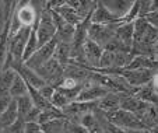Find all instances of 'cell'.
<instances>
[{
	"label": "cell",
	"mask_w": 158,
	"mask_h": 133,
	"mask_svg": "<svg viewBox=\"0 0 158 133\" xmlns=\"http://www.w3.org/2000/svg\"><path fill=\"white\" fill-rule=\"evenodd\" d=\"M53 58L59 66H62L63 69L66 66H69L70 59H72V49H70V44H64V42H57L56 48L53 52Z\"/></svg>",
	"instance_id": "cell-14"
},
{
	"label": "cell",
	"mask_w": 158,
	"mask_h": 133,
	"mask_svg": "<svg viewBox=\"0 0 158 133\" xmlns=\"http://www.w3.org/2000/svg\"><path fill=\"white\" fill-rule=\"evenodd\" d=\"M80 125L83 127H85L87 130H93V129H95L97 126H99L98 121H97V118L93 115V112L84 114V115L81 116V123Z\"/></svg>",
	"instance_id": "cell-23"
},
{
	"label": "cell",
	"mask_w": 158,
	"mask_h": 133,
	"mask_svg": "<svg viewBox=\"0 0 158 133\" xmlns=\"http://www.w3.org/2000/svg\"><path fill=\"white\" fill-rule=\"evenodd\" d=\"M17 119H18L17 104H15V100H11L10 104L7 105V108L3 111V114L0 115V127L6 129V127L11 126Z\"/></svg>",
	"instance_id": "cell-16"
},
{
	"label": "cell",
	"mask_w": 158,
	"mask_h": 133,
	"mask_svg": "<svg viewBox=\"0 0 158 133\" xmlns=\"http://www.w3.org/2000/svg\"><path fill=\"white\" fill-rule=\"evenodd\" d=\"M39 126H41L42 133H62L66 129V121L64 119H56V121L42 123Z\"/></svg>",
	"instance_id": "cell-21"
},
{
	"label": "cell",
	"mask_w": 158,
	"mask_h": 133,
	"mask_svg": "<svg viewBox=\"0 0 158 133\" xmlns=\"http://www.w3.org/2000/svg\"><path fill=\"white\" fill-rule=\"evenodd\" d=\"M127 133H150V130H127Z\"/></svg>",
	"instance_id": "cell-28"
},
{
	"label": "cell",
	"mask_w": 158,
	"mask_h": 133,
	"mask_svg": "<svg viewBox=\"0 0 158 133\" xmlns=\"http://www.w3.org/2000/svg\"><path fill=\"white\" fill-rule=\"evenodd\" d=\"M115 38L119 42H122L129 49L131 48V41H133V23L127 24H118L115 28Z\"/></svg>",
	"instance_id": "cell-12"
},
{
	"label": "cell",
	"mask_w": 158,
	"mask_h": 133,
	"mask_svg": "<svg viewBox=\"0 0 158 133\" xmlns=\"http://www.w3.org/2000/svg\"><path fill=\"white\" fill-rule=\"evenodd\" d=\"M24 133H41V126L36 122H27L24 127Z\"/></svg>",
	"instance_id": "cell-25"
},
{
	"label": "cell",
	"mask_w": 158,
	"mask_h": 133,
	"mask_svg": "<svg viewBox=\"0 0 158 133\" xmlns=\"http://www.w3.org/2000/svg\"><path fill=\"white\" fill-rule=\"evenodd\" d=\"M15 74L17 73L13 69H7V70L0 71V94H9L10 86H11Z\"/></svg>",
	"instance_id": "cell-20"
},
{
	"label": "cell",
	"mask_w": 158,
	"mask_h": 133,
	"mask_svg": "<svg viewBox=\"0 0 158 133\" xmlns=\"http://www.w3.org/2000/svg\"><path fill=\"white\" fill-rule=\"evenodd\" d=\"M102 3L106 7L108 11L119 21L120 18L129 11V9L131 7L133 2H126V0H123V2H116V0H112V2H102Z\"/></svg>",
	"instance_id": "cell-13"
},
{
	"label": "cell",
	"mask_w": 158,
	"mask_h": 133,
	"mask_svg": "<svg viewBox=\"0 0 158 133\" xmlns=\"http://www.w3.org/2000/svg\"><path fill=\"white\" fill-rule=\"evenodd\" d=\"M28 94V88H27V84L21 76L15 74L14 80H13L11 86H10V90H9V95L13 98V100H17V98L23 97V95Z\"/></svg>",
	"instance_id": "cell-17"
},
{
	"label": "cell",
	"mask_w": 158,
	"mask_h": 133,
	"mask_svg": "<svg viewBox=\"0 0 158 133\" xmlns=\"http://www.w3.org/2000/svg\"><path fill=\"white\" fill-rule=\"evenodd\" d=\"M56 34V28H55L53 20H52V13L51 9L45 7L38 14V20H36V44L38 48L44 46L45 44H48L49 41L55 38Z\"/></svg>",
	"instance_id": "cell-1"
},
{
	"label": "cell",
	"mask_w": 158,
	"mask_h": 133,
	"mask_svg": "<svg viewBox=\"0 0 158 133\" xmlns=\"http://www.w3.org/2000/svg\"><path fill=\"white\" fill-rule=\"evenodd\" d=\"M17 4L18 7L14 9V11H13L14 20L20 24V27H32L34 23L36 21V18H38L35 9H34V4L30 3V2L17 3Z\"/></svg>",
	"instance_id": "cell-7"
},
{
	"label": "cell",
	"mask_w": 158,
	"mask_h": 133,
	"mask_svg": "<svg viewBox=\"0 0 158 133\" xmlns=\"http://www.w3.org/2000/svg\"><path fill=\"white\" fill-rule=\"evenodd\" d=\"M67 132L69 133H88V130L85 127H83L81 125H70Z\"/></svg>",
	"instance_id": "cell-26"
},
{
	"label": "cell",
	"mask_w": 158,
	"mask_h": 133,
	"mask_svg": "<svg viewBox=\"0 0 158 133\" xmlns=\"http://www.w3.org/2000/svg\"><path fill=\"white\" fill-rule=\"evenodd\" d=\"M97 108L104 114H110L119 109V94L118 92H108L105 97L97 102Z\"/></svg>",
	"instance_id": "cell-11"
},
{
	"label": "cell",
	"mask_w": 158,
	"mask_h": 133,
	"mask_svg": "<svg viewBox=\"0 0 158 133\" xmlns=\"http://www.w3.org/2000/svg\"><path fill=\"white\" fill-rule=\"evenodd\" d=\"M133 95L134 98L143 101V102L151 104V105L157 106V88H154V86L151 84V81L141 87H137V88L133 90Z\"/></svg>",
	"instance_id": "cell-9"
},
{
	"label": "cell",
	"mask_w": 158,
	"mask_h": 133,
	"mask_svg": "<svg viewBox=\"0 0 158 133\" xmlns=\"http://www.w3.org/2000/svg\"><path fill=\"white\" fill-rule=\"evenodd\" d=\"M106 116V122L112 123L118 127H122L125 130H148L147 126L131 112L123 109H118L115 112L105 114Z\"/></svg>",
	"instance_id": "cell-2"
},
{
	"label": "cell",
	"mask_w": 158,
	"mask_h": 133,
	"mask_svg": "<svg viewBox=\"0 0 158 133\" xmlns=\"http://www.w3.org/2000/svg\"><path fill=\"white\" fill-rule=\"evenodd\" d=\"M88 133H104V129H102L101 126H97L95 129H93V130H88Z\"/></svg>",
	"instance_id": "cell-27"
},
{
	"label": "cell",
	"mask_w": 158,
	"mask_h": 133,
	"mask_svg": "<svg viewBox=\"0 0 158 133\" xmlns=\"http://www.w3.org/2000/svg\"><path fill=\"white\" fill-rule=\"evenodd\" d=\"M56 119H66V118L63 116V112L60 109L55 108V106H51L48 109H44L39 112L36 123L42 125V123H46V122H51V121H56Z\"/></svg>",
	"instance_id": "cell-18"
},
{
	"label": "cell",
	"mask_w": 158,
	"mask_h": 133,
	"mask_svg": "<svg viewBox=\"0 0 158 133\" xmlns=\"http://www.w3.org/2000/svg\"><path fill=\"white\" fill-rule=\"evenodd\" d=\"M51 10H53L55 13H57V14H59L60 17L66 21V23L70 24V25H73V27H76L77 24H80L81 21L84 20V18H81L80 15H78L77 13L72 9V7L67 6V4H66V2H62L59 6L53 7V9H51Z\"/></svg>",
	"instance_id": "cell-10"
},
{
	"label": "cell",
	"mask_w": 158,
	"mask_h": 133,
	"mask_svg": "<svg viewBox=\"0 0 158 133\" xmlns=\"http://www.w3.org/2000/svg\"><path fill=\"white\" fill-rule=\"evenodd\" d=\"M15 104H17L18 119H20V121H23V122H24L25 115H27V114L30 112V111L34 108V105H32V101H31L30 95H28V94H25V95H23V97L17 98V100H15Z\"/></svg>",
	"instance_id": "cell-19"
},
{
	"label": "cell",
	"mask_w": 158,
	"mask_h": 133,
	"mask_svg": "<svg viewBox=\"0 0 158 133\" xmlns=\"http://www.w3.org/2000/svg\"><path fill=\"white\" fill-rule=\"evenodd\" d=\"M125 69L129 70H136V69H148V70H157V59L155 58H150V56H133L131 62L126 66Z\"/></svg>",
	"instance_id": "cell-15"
},
{
	"label": "cell",
	"mask_w": 158,
	"mask_h": 133,
	"mask_svg": "<svg viewBox=\"0 0 158 133\" xmlns=\"http://www.w3.org/2000/svg\"><path fill=\"white\" fill-rule=\"evenodd\" d=\"M155 73L157 70H148V69H136V70L119 69L118 70V76L122 77L131 88H137V87L150 83Z\"/></svg>",
	"instance_id": "cell-3"
},
{
	"label": "cell",
	"mask_w": 158,
	"mask_h": 133,
	"mask_svg": "<svg viewBox=\"0 0 158 133\" xmlns=\"http://www.w3.org/2000/svg\"><path fill=\"white\" fill-rule=\"evenodd\" d=\"M108 90H105L104 87L98 86V84L93 83V81H85L81 88V91L78 92V95L76 97L74 101L78 102H98L102 97L108 94Z\"/></svg>",
	"instance_id": "cell-6"
},
{
	"label": "cell",
	"mask_w": 158,
	"mask_h": 133,
	"mask_svg": "<svg viewBox=\"0 0 158 133\" xmlns=\"http://www.w3.org/2000/svg\"><path fill=\"white\" fill-rule=\"evenodd\" d=\"M56 45H57V39L53 38L52 41H49L48 44H45L44 46L38 48L32 56H31L27 62H24V65L27 66V67H30V69H32V70L36 71L41 66H44L45 63L53 56V52H55Z\"/></svg>",
	"instance_id": "cell-5"
},
{
	"label": "cell",
	"mask_w": 158,
	"mask_h": 133,
	"mask_svg": "<svg viewBox=\"0 0 158 133\" xmlns=\"http://www.w3.org/2000/svg\"><path fill=\"white\" fill-rule=\"evenodd\" d=\"M38 92L45 98V100L49 101L52 98V95H53V92H55V87L51 86V84H46V86H44L42 88H39Z\"/></svg>",
	"instance_id": "cell-24"
},
{
	"label": "cell",
	"mask_w": 158,
	"mask_h": 133,
	"mask_svg": "<svg viewBox=\"0 0 158 133\" xmlns=\"http://www.w3.org/2000/svg\"><path fill=\"white\" fill-rule=\"evenodd\" d=\"M41 133H42V132H41Z\"/></svg>",
	"instance_id": "cell-30"
},
{
	"label": "cell",
	"mask_w": 158,
	"mask_h": 133,
	"mask_svg": "<svg viewBox=\"0 0 158 133\" xmlns=\"http://www.w3.org/2000/svg\"><path fill=\"white\" fill-rule=\"evenodd\" d=\"M115 28L116 24H110V25H98V24H89L88 31H87V38L89 41L95 42L97 45L104 49L106 44L114 38Z\"/></svg>",
	"instance_id": "cell-4"
},
{
	"label": "cell",
	"mask_w": 158,
	"mask_h": 133,
	"mask_svg": "<svg viewBox=\"0 0 158 133\" xmlns=\"http://www.w3.org/2000/svg\"><path fill=\"white\" fill-rule=\"evenodd\" d=\"M157 11V3L148 0V2H139V18H143L146 14Z\"/></svg>",
	"instance_id": "cell-22"
},
{
	"label": "cell",
	"mask_w": 158,
	"mask_h": 133,
	"mask_svg": "<svg viewBox=\"0 0 158 133\" xmlns=\"http://www.w3.org/2000/svg\"><path fill=\"white\" fill-rule=\"evenodd\" d=\"M104 133H108V132H106V130H104Z\"/></svg>",
	"instance_id": "cell-29"
},
{
	"label": "cell",
	"mask_w": 158,
	"mask_h": 133,
	"mask_svg": "<svg viewBox=\"0 0 158 133\" xmlns=\"http://www.w3.org/2000/svg\"><path fill=\"white\" fill-rule=\"evenodd\" d=\"M89 23L98 25H110V24H118V20L108 11L102 2H95V7L89 15Z\"/></svg>",
	"instance_id": "cell-8"
}]
</instances>
